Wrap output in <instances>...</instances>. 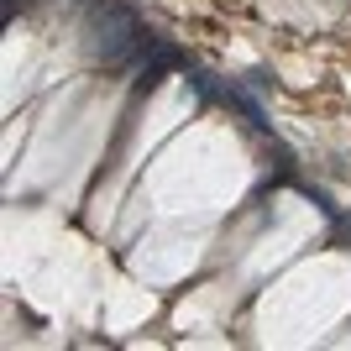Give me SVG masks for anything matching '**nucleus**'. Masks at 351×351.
Listing matches in <instances>:
<instances>
[{"label": "nucleus", "mask_w": 351, "mask_h": 351, "mask_svg": "<svg viewBox=\"0 0 351 351\" xmlns=\"http://www.w3.org/2000/svg\"><path fill=\"white\" fill-rule=\"evenodd\" d=\"M142 43H147V32L126 5H105V11H95V21H89V53L100 63H126L132 47H142Z\"/></svg>", "instance_id": "nucleus-1"}, {"label": "nucleus", "mask_w": 351, "mask_h": 351, "mask_svg": "<svg viewBox=\"0 0 351 351\" xmlns=\"http://www.w3.org/2000/svg\"><path fill=\"white\" fill-rule=\"evenodd\" d=\"M168 69H184V58H178V47H158V58H152V63H147V69H142V79H136V84H158V73H168Z\"/></svg>", "instance_id": "nucleus-2"}, {"label": "nucleus", "mask_w": 351, "mask_h": 351, "mask_svg": "<svg viewBox=\"0 0 351 351\" xmlns=\"http://www.w3.org/2000/svg\"><path fill=\"white\" fill-rule=\"evenodd\" d=\"M336 236H346V241H351V215H336Z\"/></svg>", "instance_id": "nucleus-3"}]
</instances>
